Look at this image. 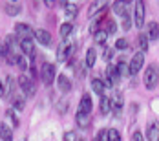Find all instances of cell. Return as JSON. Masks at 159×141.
Here are the masks:
<instances>
[{
  "mask_svg": "<svg viewBox=\"0 0 159 141\" xmlns=\"http://www.w3.org/2000/svg\"><path fill=\"white\" fill-rule=\"evenodd\" d=\"M159 84V68L156 64H150L148 68H146V72H144V86L148 88V90H152V88H156Z\"/></svg>",
  "mask_w": 159,
  "mask_h": 141,
  "instance_id": "1",
  "label": "cell"
},
{
  "mask_svg": "<svg viewBox=\"0 0 159 141\" xmlns=\"http://www.w3.org/2000/svg\"><path fill=\"white\" fill-rule=\"evenodd\" d=\"M73 51H75V44H73V42H68V40L61 42V46L57 49V61H59V63L68 61V59L73 55Z\"/></svg>",
  "mask_w": 159,
  "mask_h": 141,
  "instance_id": "2",
  "label": "cell"
},
{
  "mask_svg": "<svg viewBox=\"0 0 159 141\" xmlns=\"http://www.w3.org/2000/svg\"><path fill=\"white\" fill-rule=\"evenodd\" d=\"M18 86H20V90L24 92L26 97H31V95H35V92H37L35 82H33L30 77H26V75H20V77H18Z\"/></svg>",
  "mask_w": 159,
  "mask_h": 141,
  "instance_id": "3",
  "label": "cell"
},
{
  "mask_svg": "<svg viewBox=\"0 0 159 141\" xmlns=\"http://www.w3.org/2000/svg\"><path fill=\"white\" fill-rule=\"evenodd\" d=\"M55 64H42V70H40V77H42V81H44V84H51L53 82V79H55Z\"/></svg>",
  "mask_w": 159,
  "mask_h": 141,
  "instance_id": "4",
  "label": "cell"
},
{
  "mask_svg": "<svg viewBox=\"0 0 159 141\" xmlns=\"http://www.w3.org/2000/svg\"><path fill=\"white\" fill-rule=\"evenodd\" d=\"M134 20H135V26L137 28H143V24H144V2L143 0H135Z\"/></svg>",
  "mask_w": 159,
  "mask_h": 141,
  "instance_id": "5",
  "label": "cell"
},
{
  "mask_svg": "<svg viewBox=\"0 0 159 141\" xmlns=\"http://www.w3.org/2000/svg\"><path fill=\"white\" fill-rule=\"evenodd\" d=\"M143 64H144V53H135V55L132 57V61H130V73L135 75V73L143 68Z\"/></svg>",
  "mask_w": 159,
  "mask_h": 141,
  "instance_id": "6",
  "label": "cell"
},
{
  "mask_svg": "<svg viewBox=\"0 0 159 141\" xmlns=\"http://www.w3.org/2000/svg\"><path fill=\"white\" fill-rule=\"evenodd\" d=\"M20 48H22V53L24 55H28V57H35V42H33V39H20Z\"/></svg>",
  "mask_w": 159,
  "mask_h": 141,
  "instance_id": "7",
  "label": "cell"
},
{
  "mask_svg": "<svg viewBox=\"0 0 159 141\" xmlns=\"http://www.w3.org/2000/svg\"><path fill=\"white\" fill-rule=\"evenodd\" d=\"M15 33L20 37V39H35V31H33L28 24H16Z\"/></svg>",
  "mask_w": 159,
  "mask_h": 141,
  "instance_id": "8",
  "label": "cell"
},
{
  "mask_svg": "<svg viewBox=\"0 0 159 141\" xmlns=\"http://www.w3.org/2000/svg\"><path fill=\"white\" fill-rule=\"evenodd\" d=\"M108 6V0H95L90 4V9H88V16H93V15H99L102 9H106Z\"/></svg>",
  "mask_w": 159,
  "mask_h": 141,
  "instance_id": "9",
  "label": "cell"
},
{
  "mask_svg": "<svg viewBox=\"0 0 159 141\" xmlns=\"http://www.w3.org/2000/svg\"><path fill=\"white\" fill-rule=\"evenodd\" d=\"M119 72H117V66H108V70H106V81H104V84L106 86H113L117 81H119Z\"/></svg>",
  "mask_w": 159,
  "mask_h": 141,
  "instance_id": "10",
  "label": "cell"
},
{
  "mask_svg": "<svg viewBox=\"0 0 159 141\" xmlns=\"http://www.w3.org/2000/svg\"><path fill=\"white\" fill-rule=\"evenodd\" d=\"M146 139L148 141H159V125L156 121L148 123V126H146Z\"/></svg>",
  "mask_w": 159,
  "mask_h": 141,
  "instance_id": "11",
  "label": "cell"
},
{
  "mask_svg": "<svg viewBox=\"0 0 159 141\" xmlns=\"http://www.w3.org/2000/svg\"><path fill=\"white\" fill-rule=\"evenodd\" d=\"M92 108H93V105H92V97H90V94H84L82 95V99H80V103H79V112H82V114H90Z\"/></svg>",
  "mask_w": 159,
  "mask_h": 141,
  "instance_id": "12",
  "label": "cell"
},
{
  "mask_svg": "<svg viewBox=\"0 0 159 141\" xmlns=\"http://www.w3.org/2000/svg\"><path fill=\"white\" fill-rule=\"evenodd\" d=\"M35 39L42 44V46H49L51 44V35L46 30H35Z\"/></svg>",
  "mask_w": 159,
  "mask_h": 141,
  "instance_id": "13",
  "label": "cell"
},
{
  "mask_svg": "<svg viewBox=\"0 0 159 141\" xmlns=\"http://www.w3.org/2000/svg\"><path fill=\"white\" fill-rule=\"evenodd\" d=\"M57 86H59V90H61L62 94H66V92H70V90H71V81L62 73V75H59V77H57Z\"/></svg>",
  "mask_w": 159,
  "mask_h": 141,
  "instance_id": "14",
  "label": "cell"
},
{
  "mask_svg": "<svg viewBox=\"0 0 159 141\" xmlns=\"http://www.w3.org/2000/svg\"><path fill=\"white\" fill-rule=\"evenodd\" d=\"M77 125L80 126V128H88L90 126V123H92V117H90V114H82V112H77Z\"/></svg>",
  "mask_w": 159,
  "mask_h": 141,
  "instance_id": "15",
  "label": "cell"
},
{
  "mask_svg": "<svg viewBox=\"0 0 159 141\" xmlns=\"http://www.w3.org/2000/svg\"><path fill=\"white\" fill-rule=\"evenodd\" d=\"M0 139L2 141H13V132L6 123H0Z\"/></svg>",
  "mask_w": 159,
  "mask_h": 141,
  "instance_id": "16",
  "label": "cell"
},
{
  "mask_svg": "<svg viewBox=\"0 0 159 141\" xmlns=\"http://www.w3.org/2000/svg\"><path fill=\"white\" fill-rule=\"evenodd\" d=\"M111 9L117 13V15H121V16H125L128 15V9H126V2H123V0H117L113 6H111Z\"/></svg>",
  "mask_w": 159,
  "mask_h": 141,
  "instance_id": "17",
  "label": "cell"
},
{
  "mask_svg": "<svg viewBox=\"0 0 159 141\" xmlns=\"http://www.w3.org/2000/svg\"><path fill=\"white\" fill-rule=\"evenodd\" d=\"M148 39L159 40V24L157 22H150V26H148Z\"/></svg>",
  "mask_w": 159,
  "mask_h": 141,
  "instance_id": "18",
  "label": "cell"
},
{
  "mask_svg": "<svg viewBox=\"0 0 159 141\" xmlns=\"http://www.w3.org/2000/svg\"><path fill=\"white\" fill-rule=\"evenodd\" d=\"M104 86H106V84H104L101 79H93V81H92V88H93V92H95L97 95H101V97L104 95Z\"/></svg>",
  "mask_w": 159,
  "mask_h": 141,
  "instance_id": "19",
  "label": "cell"
},
{
  "mask_svg": "<svg viewBox=\"0 0 159 141\" xmlns=\"http://www.w3.org/2000/svg\"><path fill=\"white\" fill-rule=\"evenodd\" d=\"M13 88H15V82H13V77H6V82H4V95L6 97H9V95L13 94Z\"/></svg>",
  "mask_w": 159,
  "mask_h": 141,
  "instance_id": "20",
  "label": "cell"
},
{
  "mask_svg": "<svg viewBox=\"0 0 159 141\" xmlns=\"http://www.w3.org/2000/svg\"><path fill=\"white\" fill-rule=\"evenodd\" d=\"M110 101H111V110L119 112V110L123 108V99H121V94L119 92L113 95V97H110Z\"/></svg>",
  "mask_w": 159,
  "mask_h": 141,
  "instance_id": "21",
  "label": "cell"
},
{
  "mask_svg": "<svg viewBox=\"0 0 159 141\" xmlns=\"http://www.w3.org/2000/svg\"><path fill=\"white\" fill-rule=\"evenodd\" d=\"M117 72H119V75H123V77H126V75H132L130 73V64H126L123 59L117 63Z\"/></svg>",
  "mask_w": 159,
  "mask_h": 141,
  "instance_id": "22",
  "label": "cell"
},
{
  "mask_svg": "<svg viewBox=\"0 0 159 141\" xmlns=\"http://www.w3.org/2000/svg\"><path fill=\"white\" fill-rule=\"evenodd\" d=\"M101 22L104 24V31L108 33V35H110V33H115V30H117V24H115L111 18H102Z\"/></svg>",
  "mask_w": 159,
  "mask_h": 141,
  "instance_id": "23",
  "label": "cell"
},
{
  "mask_svg": "<svg viewBox=\"0 0 159 141\" xmlns=\"http://www.w3.org/2000/svg\"><path fill=\"white\" fill-rule=\"evenodd\" d=\"M71 31H73V24H71V22H64L62 26H61V30H59V33H61L62 39H68Z\"/></svg>",
  "mask_w": 159,
  "mask_h": 141,
  "instance_id": "24",
  "label": "cell"
},
{
  "mask_svg": "<svg viewBox=\"0 0 159 141\" xmlns=\"http://www.w3.org/2000/svg\"><path fill=\"white\" fill-rule=\"evenodd\" d=\"M93 39H95L97 44H104L106 39H108V33L104 31V30H97V31H93Z\"/></svg>",
  "mask_w": 159,
  "mask_h": 141,
  "instance_id": "25",
  "label": "cell"
},
{
  "mask_svg": "<svg viewBox=\"0 0 159 141\" xmlns=\"http://www.w3.org/2000/svg\"><path fill=\"white\" fill-rule=\"evenodd\" d=\"M110 110H111V101H110V97L102 95V97H101V112H102V114H108Z\"/></svg>",
  "mask_w": 159,
  "mask_h": 141,
  "instance_id": "26",
  "label": "cell"
},
{
  "mask_svg": "<svg viewBox=\"0 0 159 141\" xmlns=\"http://www.w3.org/2000/svg\"><path fill=\"white\" fill-rule=\"evenodd\" d=\"M95 61H97V55H95V49L93 48H90L88 51H86V66H93L95 64Z\"/></svg>",
  "mask_w": 159,
  "mask_h": 141,
  "instance_id": "27",
  "label": "cell"
},
{
  "mask_svg": "<svg viewBox=\"0 0 159 141\" xmlns=\"http://www.w3.org/2000/svg\"><path fill=\"white\" fill-rule=\"evenodd\" d=\"M6 13L9 16H16L20 13V6H16V4H7V6H6Z\"/></svg>",
  "mask_w": 159,
  "mask_h": 141,
  "instance_id": "28",
  "label": "cell"
},
{
  "mask_svg": "<svg viewBox=\"0 0 159 141\" xmlns=\"http://www.w3.org/2000/svg\"><path fill=\"white\" fill-rule=\"evenodd\" d=\"M6 117H7V119H9V121H11V125L13 126H18L20 125V121H18V117H16V114H15V110H6Z\"/></svg>",
  "mask_w": 159,
  "mask_h": 141,
  "instance_id": "29",
  "label": "cell"
},
{
  "mask_svg": "<svg viewBox=\"0 0 159 141\" xmlns=\"http://www.w3.org/2000/svg\"><path fill=\"white\" fill-rule=\"evenodd\" d=\"M137 44H139V48H141V51H146L148 49V35H139L137 37Z\"/></svg>",
  "mask_w": 159,
  "mask_h": 141,
  "instance_id": "30",
  "label": "cell"
},
{
  "mask_svg": "<svg viewBox=\"0 0 159 141\" xmlns=\"http://www.w3.org/2000/svg\"><path fill=\"white\" fill-rule=\"evenodd\" d=\"M64 11H66V15L68 16H75L77 15V6H75V4H66Z\"/></svg>",
  "mask_w": 159,
  "mask_h": 141,
  "instance_id": "31",
  "label": "cell"
},
{
  "mask_svg": "<svg viewBox=\"0 0 159 141\" xmlns=\"http://www.w3.org/2000/svg\"><path fill=\"white\" fill-rule=\"evenodd\" d=\"M108 141H121V134L115 128H110L108 130Z\"/></svg>",
  "mask_w": 159,
  "mask_h": 141,
  "instance_id": "32",
  "label": "cell"
},
{
  "mask_svg": "<svg viewBox=\"0 0 159 141\" xmlns=\"http://www.w3.org/2000/svg\"><path fill=\"white\" fill-rule=\"evenodd\" d=\"M93 141H108V130H101Z\"/></svg>",
  "mask_w": 159,
  "mask_h": 141,
  "instance_id": "33",
  "label": "cell"
},
{
  "mask_svg": "<svg viewBox=\"0 0 159 141\" xmlns=\"http://www.w3.org/2000/svg\"><path fill=\"white\" fill-rule=\"evenodd\" d=\"M62 141H77V134H75V132H71V130H70V132H66V134H64Z\"/></svg>",
  "mask_w": 159,
  "mask_h": 141,
  "instance_id": "34",
  "label": "cell"
},
{
  "mask_svg": "<svg viewBox=\"0 0 159 141\" xmlns=\"http://www.w3.org/2000/svg\"><path fill=\"white\" fill-rule=\"evenodd\" d=\"M115 48H117V49H125V48H128L126 39H117V42H115Z\"/></svg>",
  "mask_w": 159,
  "mask_h": 141,
  "instance_id": "35",
  "label": "cell"
},
{
  "mask_svg": "<svg viewBox=\"0 0 159 141\" xmlns=\"http://www.w3.org/2000/svg\"><path fill=\"white\" fill-rule=\"evenodd\" d=\"M9 53V46L6 42H0V57H6Z\"/></svg>",
  "mask_w": 159,
  "mask_h": 141,
  "instance_id": "36",
  "label": "cell"
},
{
  "mask_svg": "<svg viewBox=\"0 0 159 141\" xmlns=\"http://www.w3.org/2000/svg\"><path fill=\"white\" fill-rule=\"evenodd\" d=\"M111 57H113V49H111V48H106L104 53H102V59H104V61H110Z\"/></svg>",
  "mask_w": 159,
  "mask_h": 141,
  "instance_id": "37",
  "label": "cell"
},
{
  "mask_svg": "<svg viewBox=\"0 0 159 141\" xmlns=\"http://www.w3.org/2000/svg\"><path fill=\"white\" fill-rule=\"evenodd\" d=\"M13 106H15L16 110H22L24 108V99H18V97L13 99Z\"/></svg>",
  "mask_w": 159,
  "mask_h": 141,
  "instance_id": "38",
  "label": "cell"
},
{
  "mask_svg": "<svg viewBox=\"0 0 159 141\" xmlns=\"http://www.w3.org/2000/svg\"><path fill=\"white\" fill-rule=\"evenodd\" d=\"M18 66H20V70H26V68H28V63H26V59H24V55H20V57H18Z\"/></svg>",
  "mask_w": 159,
  "mask_h": 141,
  "instance_id": "39",
  "label": "cell"
},
{
  "mask_svg": "<svg viewBox=\"0 0 159 141\" xmlns=\"http://www.w3.org/2000/svg\"><path fill=\"white\" fill-rule=\"evenodd\" d=\"M132 141H144L143 139V134H141L139 130H135V132L132 134Z\"/></svg>",
  "mask_w": 159,
  "mask_h": 141,
  "instance_id": "40",
  "label": "cell"
},
{
  "mask_svg": "<svg viewBox=\"0 0 159 141\" xmlns=\"http://www.w3.org/2000/svg\"><path fill=\"white\" fill-rule=\"evenodd\" d=\"M130 26H132V22H130L128 15H125L123 16V30H130Z\"/></svg>",
  "mask_w": 159,
  "mask_h": 141,
  "instance_id": "41",
  "label": "cell"
},
{
  "mask_svg": "<svg viewBox=\"0 0 159 141\" xmlns=\"http://www.w3.org/2000/svg\"><path fill=\"white\" fill-rule=\"evenodd\" d=\"M57 108H59V112H61V114H64V110L68 108V101H66V103H64V101H61V103H59V106H57Z\"/></svg>",
  "mask_w": 159,
  "mask_h": 141,
  "instance_id": "42",
  "label": "cell"
},
{
  "mask_svg": "<svg viewBox=\"0 0 159 141\" xmlns=\"http://www.w3.org/2000/svg\"><path fill=\"white\" fill-rule=\"evenodd\" d=\"M2 95H4V82L0 81V97H2Z\"/></svg>",
  "mask_w": 159,
  "mask_h": 141,
  "instance_id": "43",
  "label": "cell"
},
{
  "mask_svg": "<svg viewBox=\"0 0 159 141\" xmlns=\"http://www.w3.org/2000/svg\"><path fill=\"white\" fill-rule=\"evenodd\" d=\"M44 4H46V6H51V4H53V0H44Z\"/></svg>",
  "mask_w": 159,
  "mask_h": 141,
  "instance_id": "44",
  "label": "cell"
},
{
  "mask_svg": "<svg viewBox=\"0 0 159 141\" xmlns=\"http://www.w3.org/2000/svg\"><path fill=\"white\" fill-rule=\"evenodd\" d=\"M59 2H61V4H62L64 7H66V4H68V0H59Z\"/></svg>",
  "mask_w": 159,
  "mask_h": 141,
  "instance_id": "45",
  "label": "cell"
},
{
  "mask_svg": "<svg viewBox=\"0 0 159 141\" xmlns=\"http://www.w3.org/2000/svg\"><path fill=\"white\" fill-rule=\"evenodd\" d=\"M123 2H126V4H128V2H132V0H123Z\"/></svg>",
  "mask_w": 159,
  "mask_h": 141,
  "instance_id": "46",
  "label": "cell"
},
{
  "mask_svg": "<svg viewBox=\"0 0 159 141\" xmlns=\"http://www.w3.org/2000/svg\"><path fill=\"white\" fill-rule=\"evenodd\" d=\"M77 141H86V139H82V138H80V139H77Z\"/></svg>",
  "mask_w": 159,
  "mask_h": 141,
  "instance_id": "47",
  "label": "cell"
}]
</instances>
